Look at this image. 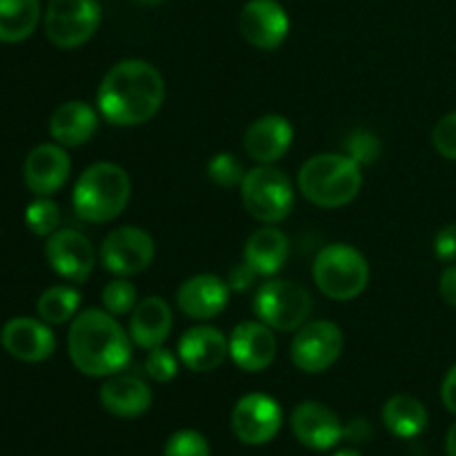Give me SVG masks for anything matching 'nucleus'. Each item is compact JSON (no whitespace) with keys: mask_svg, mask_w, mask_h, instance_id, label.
I'll list each match as a JSON object with an SVG mask.
<instances>
[{"mask_svg":"<svg viewBox=\"0 0 456 456\" xmlns=\"http://www.w3.org/2000/svg\"><path fill=\"white\" fill-rule=\"evenodd\" d=\"M332 456H361V452H356V450H338V452Z\"/></svg>","mask_w":456,"mask_h":456,"instance_id":"40","label":"nucleus"},{"mask_svg":"<svg viewBox=\"0 0 456 456\" xmlns=\"http://www.w3.org/2000/svg\"><path fill=\"white\" fill-rule=\"evenodd\" d=\"M312 279L323 297L332 301H352L370 283V263L347 243H330L312 263Z\"/></svg>","mask_w":456,"mask_h":456,"instance_id":"5","label":"nucleus"},{"mask_svg":"<svg viewBox=\"0 0 456 456\" xmlns=\"http://www.w3.org/2000/svg\"><path fill=\"white\" fill-rule=\"evenodd\" d=\"M232 432L245 445H265L283 426V410L279 401L263 392H249L236 401L232 410Z\"/></svg>","mask_w":456,"mask_h":456,"instance_id":"11","label":"nucleus"},{"mask_svg":"<svg viewBox=\"0 0 456 456\" xmlns=\"http://www.w3.org/2000/svg\"><path fill=\"white\" fill-rule=\"evenodd\" d=\"M101 301L102 310H107L110 314H132V310L138 303V289L132 281H127V276H116L114 281H110V283L102 288Z\"/></svg>","mask_w":456,"mask_h":456,"instance_id":"29","label":"nucleus"},{"mask_svg":"<svg viewBox=\"0 0 456 456\" xmlns=\"http://www.w3.org/2000/svg\"><path fill=\"white\" fill-rule=\"evenodd\" d=\"M176 354L191 372H214L230 356V338L212 325H196L183 334Z\"/></svg>","mask_w":456,"mask_h":456,"instance_id":"19","label":"nucleus"},{"mask_svg":"<svg viewBox=\"0 0 456 456\" xmlns=\"http://www.w3.org/2000/svg\"><path fill=\"white\" fill-rule=\"evenodd\" d=\"M67 354L80 374L107 379L123 372L132 361V337L118 323V316L89 307L69 323Z\"/></svg>","mask_w":456,"mask_h":456,"instance_id":"2","label":"nucleus"},{"mask_svg":"<svg viewBox=\"0 0 456 456\" xmlns=\"http://www.w3.org/2000/svg\"><path fill=\"white\" fill-rule=\"evenodd\" d=\"M174 312L163 297H145L129 314V337L134 346L142 350L160 347L172 334Z\"/></svg>","mask_w":456,"mask_h":456,"instance_id":"22","label":"nucleus"},{"mask_svg":"<svg viewBox=\"0 0 456 456\" xmlns=\"http://www.w3.org/2000/svg\"><path fill=\"white\" fill-rule=\"evenodd\" d=\"M445 452L448 456H456V423L450 426L448 436H445Z\"/></svg>","mask_w":456,"mask_h":456,"instance_id":"39","label":"nucleus"},{"mask_svg":"<svg viewBox=\"0 0 456 456\" xmlns=\"http://www.w3.org/2000/svg\"><path fill=\"white\" fill-rule=\"evenodd\" d=\"M432 145L444 159L456 160V111H450L432 129Z\"/></svg>","mask_w":456,"mask_h":456,"instance_id":"34","label":"nucleus"},{"mask_svg":"<svg viewBox=\"0 0 456 456\" xmlns=\"http://www.w3.org/2000/svg\"><path fill=\"white\" fill-rule=\"evenodd\" d=\"M101 405L118 419H136L142 417L151 408V387L134 374H111L98 390Z\"/></svg>","mask_w":456,"mask_h":456,"instance_id":"21","label":"nucleus"},{"mask_svg":"<svg viewBox=\"0 0 456 456\" xmlns=\"http://www.w3.org/2000/svg\"><path fill=\"white\" fill-rule=\"evenodd\" d=\"M25 225L31 234L43 239L61 230V208L56 200H52V196H36L25 209Z\"/></svg>","mask_w":456,"mask_h":456,"instance_id":"28","label":"nucleus"},{"mask_svg":"<svg viewBox=\"0 0 456 456\" xmlns=\"http://www.w3.org/2000/svg\"><path fill=\"white\" fill-rule=\"evenodd\" d=\"M240 200L254 221L276 225L294 209V187L283 169L274 165H256L240 183Z\"/></svg>","mask_w":456,"mask_h":456,"instance_id":"6","label":"nucleus"},{"mask_svg":"<svg viewBox=\"0 0 456 456\" xmlns=\"http://www.w3.org/2000/svg\"><path fill=\"white\" fill-rule=\"evenodd\" d=\"M230 303V285L216 274H196L183 281L176 292V305L187 319L212 321Z\"/></svg>","mask_w":456,"mask_h":456,"instance_id":"18","label":"nucleus"},{"mask_svg":"<svg viewBox=\"0 0 456 456\" xmlns=\"http://www.w3.org/2000/svg\"><path fill=\"white\" fill-rule=\"evenodd\" d=\"M98 114L89 102L67 101L53 110L49 118V136L62 147H80L94 138L98 129Z\"/></svg>","mask_w":456,"mask_h":456,"instance_id":"23","label":"nucleus"},{"mask_svg":"<svg viewBox=\"0 0 456 456\" xmlns=\"http://www.w3.org/2000/svg\"><path fill=\"white\" fill-rule=\"evenodd\" d=\"M178 368H181V359L169 347L160 346L154 350H147L145 372L151 381L172 383L178 377Z\"/></svg>","mask_w":456,"mask_h":456,"instance_id":"32","label":"nucleus"},{"mask_svg":"<svg viewBox=\"0 0 456 456\" xmlns=\"http://www.w3.org/2000/svg\"><path fill=\"white\" fill-rule=\"evenodd\" d=\"M383 426L399 439H414L428 428V410L417 396L396 395L383 405Z\"/></svg>","mask_w":456,"mask_h":456,"instance_id":"25","label":"nucleus"},{"mask_svg":"<svg viewBox=\"0 0 456 456\" xmlns=\"http://www.w3.org/2000/svg\"><path fill=\"white\" fill-rule=\"evenodd\" d=\"M381 151V141H379L377 134L368 132V129H354V132L347 134V138L343 141V154H347L352 160H356L361 167L377 163Z\"/></svg>","mask_w":456,"mask_h":456,"instance_id":"30","label":"nucleus"},{"mask_svg":"<svg viewBox=\"0 0 456 456\" xmlns=\"http://www.w3.org/2000/svg\"><path fill=\"white\" fill-rule=\"evenodd\" d=\"M439 294L448 305L456 307V263H450L439 279Z\"/></svg>","mask_w":456,"mask_h":456,"instance_id":"37","label":"nucleus"},{"mask_svg":"<svg viewBox=\"0 0 456 456\" xmlns=\"http://www.w3.org/2000/svg\"><path fill=\"white\" fill-rule=\"evenodd\" d=\"M441 401H444L445 410L456 417V363L445 372L444 383H441Z\"/></svg>","mask_w":456,"mask_h":456,"instance_id":"38","label":"nucleus"},{"mask_svg":"<svg viewBox=\"0 0 456 456\" xmlns=\"http://www.w3.org/2000/svg\"><path fill=\"white\" fill-rule=\"evenodd\" d=\"M132 196V181L120 165L94 163L85 169L71 191V205L80 221L110 223L125 212Z\"/></svg>","mask_w":456,"mask_h":456,"instance_id":"4","label":"nucleus"},{"mask_svg":"<svg viewBox=\"0 0 456 456\" xmlns=\"http://www.w3.org/2000/svg\"><path fill=\"white\" fill-rule=\"evenodd\" d=\"M163 456H212V450L200 432L178 430L165 444Z\"/></svg>","mask_w":456,"mask_h":456,"instance_id":"33","label":"nucleus"},{"mask_svg":"<svg viewBox=\"0 0 456 456\" xmlns=\"http://www.w3.org/2000/svg\"><path fill=\"white\" fill-rule=\"evenodd\" d=\"M45 258L61 279L69 283H85L96 265L92 240L78 230L61 227L45 240Z\"/></svg>","mask_w":456,"mask_h":456,"instance_id":"12","label":"nucleus"},{"mask_svg":"<svg viewBox=\"0 0 456 456\" xmlns=\"http://www.w3.org/2000/svg\"><path fill=\"white\" fill-rule=\"evenodd\" d=\"M294 127L285 116L267 114L254 120L243 136V147L258 165H274L289 151Z\"/></svg>","mask_w":456,"mask_h":456,"instance_id":"20","label":"nucleus"},{"mask_svg":"<svg viewBox=\"0 0 456 456\" xmlns=\"http://www.w3.org/2000/svg\"><path fill=\"white\" fill-rule=\"evenodd\" d=\"M243 163L236 159L230 151H221V154L212 156L208 163V176L214 185L223 187V190H232V187H240L245 178Z\"/></svg>","mask_w":456,"mask_h":456,"instance_id":"31","label":"nucleus"},{"mask_svg":"<svg viewBox=\"0 0 456 456\" xmlns=\"http://www.w3.org/2000/svg\"><path fill=\"white\" fill-rule=\"evenodd\" d=\"M312 312H314V298L310 289L297 281H265L254 297V314L279 332L301 330L310 321Z\"/></svg>","mask_w":456,"mask_h":456,"instance_id":"7","label":"nucleus"},{"mask_svg":"<svg viewBox=\"0 0 456 456\" xmlns=\"http://www.w3.org/2000/svg\"><path fill=\"white\" fill-rule=\"evenodd\" d=\"M256 279H258L256 272H254L248 263L240 261L236 263V265L230 270V274H227V285H230V289H236V292H245V289L252 288Z\"/></svg>","mask_w":456,"mask_h":456,"instance_id":"36","label":"nucleus"},{"mask_svg":"<svg viewBox=\"0 0 456 456\" xmlns=\"http://www.w3.org/2000/svg\"><path fill=\"white\" fill-rule=\"evenodd\" d=\"M276 337L263 321H243L230 334V359L243 372H263L276 359Z\"/></svg>","mask_w":456,"mask_h":456,"instance_id":"17","label":"nucleus"},{"mask_svg":"<svg viewBox=\"0 0 456 456\" xmlns=\"http://www.w3.org/2000/svg\"><path fill=\"white\" fill-rule=\"evenodd\" d=\"M80 310V292L71 285H52L45 289L36 303L38 319L49 325L71 323Z\"/></svg>","mask_w":456,"mask_h":456,"instance_id":"27","label":"nucleus"},{"mask_svg":"<svg viewBox=\"0 0 456 456\" xmlns=\"http://www.w3.org/2000/svg\"><path fill=\"white\" fill-rule=\"evenodd\" d=\"M289 428H292V435L297 436L298 444L316 450V452L332 450L346 436V428H343L337 412L325 403H319V401L298 403L289 417Z\"/></svg>","mask_w":456,"mask_h":456,"instance_id":"16","label":"nucleus"},{"mask_svg":"<svg viewBox=\"0 0 456 456\" xmlns=\"http://www.w3.org/2000/svg\"><path fill=\"white\" fill-rule=\"evenodd\" d=\"M71 159L67 147L58 142H40L27 154L22 165V181L34 196H53L67 185Z\"/></svg>","mask_w":456,"mask_h":456,"instance_id":"15","label":"nucleus"},{"mask_svg":"<svg viewBox=\"0 0 456 456\" xmlns=\"http://www.w3.org/2000/svg\"><path fill=\"white\" fill-rule=\"evenodd\" d=\"M435 256L444 263H456V223L444 225L436 232Z\"/></svg>","mask_w":456,"mask_h":456,"instance_id":"35","label":"nucleus"},{"mask_svg":"<svg viewBox=\"0 0 456 456\" xmlns=\"http://www.w3.org/2000/svg\"><path fill=\"white\" fill-rule=\"evenodd\" d=\"M40 18V0H0V43L16 45L27 40Z\"/></svg>","mask_w":456,"mask_h":456,"instance_id":"26","label":"nucleus"},{"mask_svg":"<svg viewBox=\"0 0 456 456\" xmlns=\"http://www.w3.org/2000/svg\"><path fill=\"white\" fill-rule=\"evenodd\" d=\"M102 22L101 0H49L43 13L45 36L58 49H78Z\"/></svg>","mask_w":456,"mask_h":456,"instance_id":"8","label":"nucleus"},{"mask_svg":"<svg viewBox=\"0 0 456 456\" xmlns=\"http://www.w3.org/2000/svg\"><path fill=\"white\" fill-rule=\"evenodd\" d=\"M289 256V240L279 227L263 225L249 234L243 248V261L258 276H274L285 267Z\"/></svg>","mask_w":456,"mask_h":456,"instance_id":"24","label":"nucleus"},{"mask_svg":"<svg viewBox=\"0 0 456 456\" xmlns=\"http://www.w3.org/2000/svg\"><path fill=\"white\" fill-rule=\"evenodd\" d=\"M156 256V243L150 232L136 225L111 230L102 239L98 261L114 276H134L145 272Z\"/></svg>","mask_w":456,"mask_h":456,"instance_id":"9","label":"nucleus"},{"mask_svg":"<svg viewBox=\"0 0 456 456\" xmlns=\"http://www.w3.org/2000/svg\"><path fill=\"white\" fill-rule=\"evenodd\" d=\"M298 190L303 199L323 209L346 208L359 196L363 167L347 154H316L298 169Z\"/></svg>","mask_w":456,"mask_h":456,"instance_id":"3","label":"nucleus"},{"mask_svg":"<svg viewBox=\"0 0 456 456\" xmlns=\"http://www.w3.org/2000/svg\"><path fill=\"white\" fill-rule=\"evenodd\" d=\"M343 352V332L332 321H307L289 346L292 363L305 374L328 372Z\"/></svg>","mask_w":456,"mask_h":456,"instance_id":"10","label":"nucleus"},{"mask_svg":"<svg viewBox=\"0 0 456 456\" xmlns=\"http://www.w3.org/2000/svg\"><path fill=\"white\" fill-rule=\"evenodd\" d=\"M165 101L163 74L141 58L120 61L102 76L96 105L102 118L116 127L150 123Z\"/></svg>","mask_w":456,"mask_h":456,"instance_id":"1","label":"nucleus"},{"mask_svg":"<svg viewBox=\"0 0 456 456\" xmlns=\"http://www.w3.org/2000/svg\"><path fill=\"white\" fill-rule=\"evenodd\" d=\"M134 3H138V4H159V3H163V0H134Z\"/></svg>","mask_w":456,"mask_h":456,"instance_id":"41","label":"nucleus"},{"mask_svg":"<svg viewBox=\"0 0 456 456\" xmlns=\"http://www.w3.org/2000/svg\"><path fill=\"white\" fill-rule=\"evenodd\" d=\"M239 29L252 47L274 52L288 40L289 16L279 0H248L240 9Z\"/></svg>","mask_w":456,"mask_h":456,"instance_id":"13","label":"nucleus"},{"mask_svg":"<svg viewBox=\"0 0 456 456\" xmlns=\"http://www.w3.org/2000/svg\"><path fill=\"white\" fill-rule=\"evenodd\" d=\"M0 346L22 363H43L56 352V337L43 319L13 316L0 330Z\"/></svg>","mask_w":456,"mask_h":456,"instance_id":"14","label":"nucleus"}]
</instances>
